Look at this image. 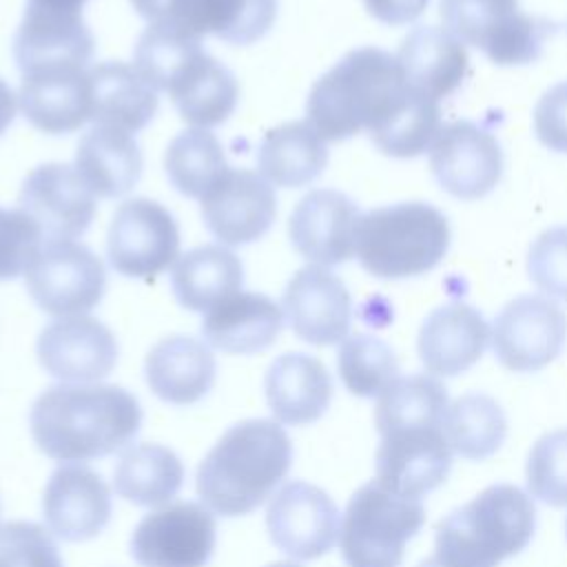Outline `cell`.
Here are the masks:
<instances>
[{"label":"cell","mask_w":567,"mask_h":567,"mask_svg":"<svg viewBox=\"0 0 567 567\" xmlns=\"http://www.w3.org/2000/svg\"><path fill=\"white\" fill-rule=\"evenodd\" d=\"M394 55L408 84L436 102L452 95L467 73V49L445 27L412 29Z\"/></svg>","instance_id":"27"},{"label":"cell","mask_w":567,"mask_h":567,"mask_svg":"<svg viewBox=\"0 0 567 567\" xmlns=\"http://www.w3.org/2000/svg\"><path fill=\"white\" fill-rule=\"evenodd\" d=\"M441 20L463 44L498 66L534 62L549 35V24L518 0H441Z\"/></svg>","instance_id":"7"},{"label":"cell","mask_w":567,"mask_h":567,"mask_svg":"<svg viewBox=\"0 0 567 567\" xmlns=\"http://www.w3.org/2000/svg\"><path fill=\"white\" fill-rule=\"evenodd\" d=\"M131 4L148 24L195 40L208 33L221 40L230 18V0H131Z\"/></svg>","instance_id":"38"},{"label":"cell","mask_w":567,"mask_h":567,"mask_svg":"<svg viewBox=\"0 0 567 567\" xmlns=\"http://www.w3.org/2000/svg\"><path fill=\"white\" fill-rule=\"evenodd\" d=\"M241 284V259L219 244H204L179 255L171 272L173 295L190 312H208L239 292Z\"/></svg>","instance_id":"31"},{"label":"cell","mask_w":567,"mask_h":567,"mask_svg":"<svg viewBox=\"0 0 567 567\" xmlns=\"http://www.w3.org/2000/svg\"><path fill=\"white\" fill-rule=\"evenodd\" d=\"M106 250L111 266L120 275L151 279L179 257L177 221L155 199H126L113 213Z\"/></svg>","instance_id":"9"},{"label":"cell","mask_w":567,"mask_h":567,"mask_svg":"<svg viewBox=\"0 0 567 567\" xmlns=\"http://www.w3.org/2000/svg\"><path fill=\"white\" fill-rule=\"evenodd\" d=\"M179 117L193 128L224 124L239 100L235 73L197 47L171 75L166 89Z\"/></svg>","instance_id":"24"},{"label":"cell","mask_w":567,"mask_h":567,"mask_svg":"<svg viewBox=\"0 0 567 567\" xmlns=\"http://www.w3.org/2000/svg\"><path fill=\"white\" fill-rule=\"evenodd\" d=\"M419 567H445L441 560H436L434 556H430V558H425L423 563H419Z\"/></svg>","instance_id":"48"},{"label":"cell","mask_w":567,"mask_h":567,"mask_svg":"<svg viewBox=\"0 0 567 567\" xmlns=\"http://www.w3.org/2000/svg\"><path fill=\"white\" fill-rule=\"evenodd\" d=\"M284 326V310L261 292H235L202 321L208 346L228 354H255L270 348Z\"/></svg>","instance_id":"28"},{"label":"cell","mask_w":567,"mask_h":567,"mask_svg":"<svg viewBox=\"0 0 567 567\" xmlns=\"http://www.w3.org/2000/svg\"><path fill=\"white\" fill-rule=\"evenodd\" d=\"M363 7L381 24L405 27L423 16L427 0H363Z\"/></svg>","instance_id":"45"},{"label":"cell","mask_w":567,"mask_h":567,"mask_svg":"<svg viewBox=\"0 0 567 567\" xmlns=\"http://www.w3.org/2000/svg\"><path fill=\"white\" fill-rule=\"evenodd\" d=\"M75 171L95 197H122L142 175V151L133 133L95 124L86 131L75 148Z\"/></svg>","instance_id":"29"},{"label":"cell","mask_w":567,"mask_h":567,"mask_svg":"<svg viewBox=\"0 0 567 567\" xmlns=\"http://www.w3.org/2000/svg\"><path fill=\"white\" fill-rule=\"evenodd\" d=\"M215 372L217 363L210 348L188 334H171L157 341L144 363L153 394L173 405H190L204 399L215 383Z\"/></svg>","instance_id":"25"},{"label":"cell","mask_w":567,"mask_h":567,"mask_svg":"<svg viewBox=\"0 0 567 567\" xmlns=\"http://www.w3.org/2000/svg\"><path fill=\"white\" fill-rule=\"evenodd\" d=\"M111 509L109 485L86 465H60L44 487V523L62 540L80 543L95 538L106 527Z\"/></svg>","instance_id":"21"},{"label":"cell","mask_w":567,"mask_h":567,"mask_svg":"<svg viewBox=\"0 0 567 567\" xmlns=\"http://www.w3.org/2000/svg\"><path fill=\"white\" fill-rule=\"evenodd\" d=\"M425 523L419 498H405L381 487L377 481L361 485L348 501L339 547L346 567H399L405 543Z\"/></svg>","instance_id":"6"},{"label":"cell","mask_w":567,"mask_h":567,"mask_svg":"<svg viewBox=\"0 0 567 567\" xmlns=\"http://www.w3.org/2000/svg\"><path fill=\"white\" fill-rule=\"evenodd\" d=\"M84 2L86 0H27V4H31V7L62 11V13H82Z\"/></svg>","instance_id":"47"},{"label":"cell","mask_w":567,"mask_h":567,"mask_svg":"<svg viewBox=\"0 0 567 567\" xmlns=\"http://www.w3.org/2000/svg\"><path fill=\"white\" fill-rule=\"evenodd\" d=\"M266 527L272 545L297 560L328 554L339 538V509L317 485L286 483L270 501Z\"/></svg>","instance_id":"13"},{"label":"cell","mask_w":567,"mask_h":567,"mask_svg":"<svg viewBox=\"0 0 567 567\" xmlns=\"http://www.w3.org/2000/svg\"><path fill=\"white\" fill-rule=\"evenodd\" d=\"M567 315L545 295H520L503 306L492 326L498 363L512 372H536L565 348Z\"/></svg>","instance_id":"10"},{"label":"cell","mask_w":567,"mask_h":567,"mask_svg":"<svg viewBox=\"0 0 567 567\" xmlns=\"http://www.w3.org/2000/svg\"><path fill=\"white\" fill-rule=\"evenodd\" d=\"M0 567H64L51 534L29 520L0 525Z\"/></svg>","instance_id":"40"},{"label":"cell","mask_w":567,"mask_h":567,"mask_svg":"<svg viewBox=\"0 0 567 567\" xmlns=\"http://www.w3.org/2000/svg\"><path fill=\"white\" fill-rule=\"evenodd\" d=\"M42 241V230L27 213L0 206V281L24 275Z\"/></svg>","instance_id":"42"},{"label":"cell","mask_w":567,"mask_h":567,"mask_svg":"<svg viewBox=\"0 0 567 567\" xmlns=\"http://www.w3.org/2000/svg\"><path fill=\"white\" fill-rule=\"evenodd\" d=\"M525 481L529 496L551 505H567V427L543 434L529 450Z\"/></svg>","instance_id":"39"},{"label":"cell","mask_w":567,"mask_h":567,"mask_svg":"<svg viewBox=\"0 0 567 567\" xmlns=\"http://www.w3.org/2000/svg\"><path fill=\"white\" fill-rule=\"evenodd\" d=\"M217 525L206 505L182 501L146 514L131 536L140 567H206L215 551Z\"/></svg>","instance_id":"11"},{"label":"cell","mask_w":567,"mask_h":567,"mask_svg":"<svg viewBox=\"0 0 567 567\" xmlns=\"http://www.w3.org/2000/svg\"><path fill=\"white\" fill-rule=\"evenodd\" d=\"M489 341L492 328L483 315L463 301H452L423 319L416 350L432 377H456L483 357Z\"/></svg>","instance_id":"22"},{"label":"cell","mask_w":567,"mask_h":567,"mask_svg":"<svg viewBox=\"0 0 567 567\" xmlns=\"http://www.w3.org/2000/svg\"><path fill=\"white\" fill-rule=\"evenodd\" d=\"M565 532H567V520H565Z\"/></svg>","instance_id":"50"},{"label":"cell","mask_w":567,"mask_h":567,"mask_svg":"<svg viewBox=\"0 0 567 567\" xmlns=\"http://www.w3.org/2000/svg\"><path fill=\"white\" fill-rule=\"evenodd\" d=\"M219 140L208 128H188L175 135L164 153V171L173 188L202 199L228 171Z\"/></svg>","instance_id":"36"},{"label":"cell","mask_w":567,"mask_h":567,"mask_svg":"<svg viewBox=\"0 0 567 567\" xmlns=\"http://www.w3.org/2000/svg\"><path fill=\"white\" fill-rule=\"evenodd\" d=\"M95 40L82 13H62L27 4L13 38V58L22 75L49 69H89Z\"/></svg>","instance_id":"20"},{"label":"cell","mask_w":567,"mask_h":567,"mask_svg":"<svg viewBox=\"0 0 567 567\" xmlns=\"http://www.w3.org/2000/svg\"><path fill=\"white\" fill-rule=\"evenodd\" d=\"M359 221L361 210L346 193L317 188L295 206L288 219V237L303 259L330 268L354 257Z\"/></svg>","instance_id":"17"},{"label":"cell","mask_w":567,"mask_h":567,"mask_svg":"<svg viewBox=\"0 0 567 567\" xmlns=\"http://www.w3.org/2000/svg\"><path fill=\"white\" fill-rule=\"evenodd\" d=\"M527 275L545 297L567 301V226L549 228L532 241Z\"/></svg>","instance_id":"41"},{"label":"cell","mask_w":567,"mask_h":567,"mask_svg":"<svg viewBox=\"0 0 567 567\" xmlns=\"http://www.w3.org/2000/svg\"><path fill=\"white\" fill-rule=\"evenodd\" d=\"M443 432L454 454L467 461H483L503 445L507 419L496 399L483 392H467L447 405Z\"/></svg>","instance_id":"35"},{"label":"cell","mask_w":567,"mask_h":567,"mask_svg":"<svg viewBox=\"0 0 567 567\" xmlns=\"http://www.w3.org/2000/svg\"><path fill=\"white\" fill-rule=\"evenodd\" d=\"M91 122L117 126L128 133L142 131L157 113V91L133 64L106 60L89 66Z\"/></svg>","instance_id":"30"},{"label":"cell","mask_w":567,"mask_h":567,"mask_svg":"<svg viewBox=\"0 0 567 567\" xmlns=\"http://www.w3.org/2000/svg\"><path fill=\"white\" fill-rule=\"evenodd\" d=\"M281 306L292 332L310 346H334L348 337L352 299L346 284L328 268L297 270L284 290Z\"/></svg>","instance_id":"19"},{"label":"cell","mask_w":567,"mask_h":567,"mask_svg":"<svg viewBox=\"0 0 567 567\" xmlns=\"http://www.w3.org/2000/svg\"><path fill=\"white\" fill-rule=\"evenodd\" d=\"M427 153L434 179L452 197L481 199L501 182V144L492 131L476 122L443 124Z\"/></svg>","instance_id":"12"},{"label":"cell","mask_w":567,"mask_h":567,"mask_svg":"<svg viewBox=\"0 0 567 567\" xmlns=\"http://www.w3.org/2000/svg\"><path fill=\"white\" fill-rule=\"evenodd\" d=\"M206 228L226 246L261 239L277 217V195L270 182L250 168H228L199 199Z\"/></svg>","instance_id":"14"},{"label":"cell","mask_w":567,"mask_h":567,"mask_svg":"<svg viewBox=\"0 0 567 567\" xmlns=\"http://www.w3.org/2000/svg\"><path fill=\"white\" fill-rule=\"evenodd\" d=\"M182 483L184 465L179 456L159 443L128 447L113 470V487L117 496L142 507L168 503L177 496Z\"/></svg>","instance_id":"33"},{"label":"cell","mask_w":567,"mask_h":567,"mask_svg":"<svg viewBox=\"0 0 567 567\" xmlns=\"http://www.w3.org/2000/svg\"><path fill=\"white\" fill-rule=\"evenodd\" d=\"M266 567H301V565L290 563V560H281V563H270V565H266Z\"/></svg>","instance_id":"49"},{"label":"cell","mask_w":567,"mask_h":567,"mask_svg":"<svg viewBox=\"0 0 567 567\" xmlns=\"http://www.w3.org/2000/svg\"><path fill=\"white\" fill-rule=\"evenodd\" d=\"M18 208L27 213L44 239H75L95 217V195L71 164H42L20 188Z\"/></svg>","instance_id":"16"},{"label":"cell","mask_w":567,"mask_h":567,"mask_svg":"<svg viewBox=\"0 0 567 567\" xmlns=\"http://www.w3.org/2000/svg\"><path fill=\"white\" fill-rule=\"evenodd\" d=\"M24 281L44 312L75 317L102 301L106 270L89 246L73 239H44L24 270Z\"/></svg>","instance_id":"8"},{"label":"cell","mask_w":567,"mask_h":567,"mask_svg":"<svg viewBox=\"0 0 567 567\" xmlns=\"http://www.w3.org/2000/svg\"><path fill=\"white\" fill-rule=\"evenodd\" d=\"M337 368L343 385L363 399L379 396L399 377L394 350L372 334L346 337L339 346Z\"/></svg>","instance_id":"37"},{"label":"cell","mask_w":567,"mask_h":567,"mask_svg":"<svg viewBox=\"0 0 567 567\" xmlns=\"http://www.w3.org/2000/svg\"><path fill=\"white\" fill-rule=\"evenodd\" d=\"M536 507L509 483L489 485L436 525L434 558L445 567H498L534 536Z\"/></svg>","instance_id":"4"},{"label":"cell","mask_w":567,"mask_h":567,"mask_svg":"<svg viewBox=\"0 0 567 567\" xmlns=\"http://www.w3.org/2000/svg\"><path fill=\"white\" fill-rule=\"evenodd\" d=\"M264 388L270 412L286 425L319 421L332 401L328 368L317 357L303 352L277 357L266 372Z\"/></svg>","instance_id":"26"},{"label":"cell","mask_w":567,"mask_h":567,"mask_svg":"<svg viewBox=\"0 0 567 567\" xmlns=\"http://www.w3.org/2000/svg\"><path fill=\"white\" fill-rule=\"evenodd\" d=\"M29 425L47 456L78 463L126 447L140 432L142 408L120 385L60 383L35 399Z\"/></svg>","instance_id":"1"},{"label":"cell","mask_w":567,"mask_h":567,"mask_svg":"<svg viewBox=\"0 0 567 567\" xmlns=\"http://www.w3.org/2000/svg\"><path fill=\"white\" fill-rule=\"evenodd\" d=\"M40 365L69 383H93L111 374L117 363V341L97 319L86 315L60 317L38 337Z\"/></svg>","instance_id":"18"},{"label":"cell","mask_w":567,"mask_h":567,"mask_svg":"<svg viewBox=\"0 0 567 567\" xmlns=\"http://www.w3.org/2000/svg\"><path fill=\"white\" fill-rule=\"evenodd\" d=\"M16 109H18V97L13 95V89L0 78V135L13 122Z\"/></svg>","instance_id":"46"},{"label":"cell","mask_w":567,"mask_h":567,"mask_svg":"<svg viewBox=\"0 0 567 567\" xmlns=\"http://www.w3.org/2000/svg\"><path fill=\"white\" fill-rule=\"evenodd\" d=\"M328 164L326 140L308 120L286 122L270 128L259 148V173L275 186L301 188L315 182Z\"/></svg>","instance_id":"32"},{"label":"cell","mask_w":567,"mask_h":567,"mask_svg":"<svg viewBox=\"0 0 567 567\" xmlns=\"http://www.w3.org/2000/svg\"><path fill=\"white\" fill-rule=\"evenodd\" d=\"M452 454L443 425L383 434L374 454V481L392 494L421 498L447 478Z\"/></svg>","instance_id":"15"},{"label":"cell","mask_w":567,"mask_h":567,"mask_svg":"<svg viewBox=\"0 0 567 567\" xmlns=\"http://www.w3.org/2000/svg\"><path fill=\"white\" fill-rule=\"evenodd\" d=\"M447 217L425 202H399L361 215L357 259L379 279H412L436 268L450 248Z\"/></svg>","instance_id":"5"},{"label":"cell","mask_w":567,"mask_h":567,"mask_svg":"<svg viewBox=\"0 0 567 567\" xmlns=\"http://www.w3.org/2000/svg\"><path fill=\"white\" fill-rule=\"evenodd\" d=\"M279 0H233L230 20L221 35L228 44H252L264 38L277 20Z\"/></svg>","instance_id":"44"},{"label":"cell","mask_w":567,"mask_h":567,"mask_svg":"<svg viewBox=\"0 0 567 567\" xmlns=\"http://www.w3.org/2000/svg\"><path fill=\"white\" fill-rule=\"evenodd\" d=\"M447 405V390L436 377H396L377 399L374 425L379 436L405 427H436L443 425Z\"/></svg>","instance_id":"34"},{"label":"cell","mask_w":567,"mask_h":567,"mask_svg":"<svg viewBox=\"0 0 567 567\" xmlns=\"http://www.w3.org/2000/svg\"><path fill=\"white\" fill-rule=\"evenodd\" d=\"M534 133L538 142L567 155V80L549 86L534 106Z\"/></svg>","instance_id":"43"},{"label":"cell","mask_w":567,"mask_h":567,"mask_svg":"<svg viewBox=\"0 0 567 567\" xmlns=\"http://www.w3.org/2000/svg\"><path fill=\"white\" fill-rule=\"evenodd\" d=\"M292 443L268 419H246L228 427L197 467V494L219 516L257 509L286 478Z\"/></svg>","instance_id":"3"},{"label":"cell","mask_w":567,"mask_h":567,"mask_svg":"<svg viewBox=\"0 0 567 567\" xmlns=\"http://www.w3.org/2000/svg\"><path fill=\"white\" fill-rule=\"evenodd\" d=\"M414 93L394 53L359 47L312 84L306 120L326 142H341L363 131L374 137L405 109Z\"/></svg>","instance_id":"2"},{"label":"cell","mask_w":567,"mask_h":567,"mask_svg":"<svg viewBox=\"0 0 567 567\" xmlns=\"http://www.w3.org/2000/svg\"><path fill=\"white\" fill-rule=\"evenodd\" d=\"M18 106L47 135H66L91 122L89 69H49L22 75Z\"/></svg>","instance_id":"23"}]
</instances>
